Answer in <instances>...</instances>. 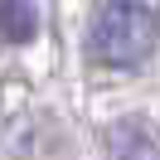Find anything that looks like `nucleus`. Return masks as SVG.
<instances>
[{"mask_svg": "<svg viewBox=\"0 0 160 160\" xmlns=\"http://www.w3.org/2000/svg\"><path fill=\"white\" fill-rule=\"evenodd\" d=\"M160 44V15L146 0H107L88 29V53L107 68H136Z\"/></svg>", "mask_w": 160, "mask_h": 160, "instance_id": "nucleus-1", "label": "nucleus"}, {"mask_svg": "<svg viewBox=\"0 0 160 160\" xmlns=\"http://www.w3.org/2000/svg\"><path fill=\"white\" fill-rule=\"evenodd\" d=\"M39 34V0H0V44L20 49Z\"/></svg>", "mask_w": 160, "mask_h": 160, "instance_id": "nucleus-2", "label": "nucleus"}]
</instances>
